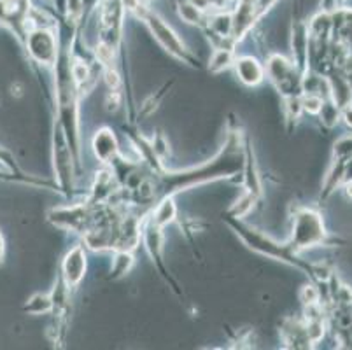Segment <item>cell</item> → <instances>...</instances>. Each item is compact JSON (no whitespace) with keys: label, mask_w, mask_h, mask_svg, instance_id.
<instances>
[{"label":"cell","mask_w":352,"mask_h":350,"mask_svg":"<svg viewBox=\"0 0 352 350\" xmlns=\"http://www.w3.org/2000/svg\"><path fill=\"white\" fill-rule=\"evenodd\" d=\"M344 120H345V123L351 124L352 127V105H349V107L344 111Z\"/></svg>","instance_id":"cell-11"},{"label":"cell","mask_w":352,"mask_h":350,"mask_svg":"<svg viewBox=\"0 0 352 350\" xmlns=\"http://www.w3.org/2000/svg\"><path fill=\"white\" fill-rule=\"evenodd\" d=\"M2 250H4V240H2V235H0V258H2Z\"/></svg>","instance_id":"cell-12"},{"label":"cell","mask_w":352,"mask_h":350,"mask_svg":"<svg viewBox=\"0 0 352 350\" xmlns=\"http://www.w3.org/2000/svg\"><path fill=\"white\" fill-rule=\"evenodd\" d=\"M95 151L100 156L102 160H109L116 151V146H114V137L113 133H109V131H100L97 135V139H95Z\"/></svg>","instance_id":"cell-6"},{"label":"cell","mask_w":352,"mask_h":350,"mask_svg":"<svg viewBox=\"0 0 352 350\" xmlns=\"http://www.w3.org/2000/svg\"><path fill=\"white\" fill-rule=\"evenodd\" d=\"M322 226L319 216L312 212H305L298 217V228H296V240L300 245H309L316 243L322 239Z\"/></svg>","instance_id":"cell-3"},{"label":"cell","mask_w":352,"mask_h":350,"mask_svg":"<svg viewBox=\"0 0 352 350\" xmlns=\"http://www.w3.org/2000/svg\"><path fill=\"white\" fill-rule=\"evenodd\" d=\"M181 16L186 19L188 23H197V21H200V9L191 2H186V4L181 6Z\"/></svg>","instance_id":"cell-8"},{"label":"cell","mask_w":352,"mask_h":350,"mask_svg":"<svg viewBox=\"0 0 352 350\" xmlns=\"http://www.w3.org/2000/svg\"><path fill=\"white\" fill-rule=\"evenodd\" d=\"M174 216H175L174 204H172L170 200L165 201V204H162L158 208H156L155 224L156 226H163V224H166L168 221L174 219Z\"/></svg>","instance_id":"cell-7"},{"label":"cell","mask_w":352,"mask_h":350,"mask_svg":"<svg viewBox=\"0 0 352 350\" xmlns=\"http://www.w3.org/2000/svg\"><path fill=\"white\" fill-rule=\"evenodd\" d=\"M82 0H69V12L72 16H78L81 12Z\"/></svg>","instance_id":"cell-10"},{"label":"cell","mask_w":352,"mask_h":350,"mask_svg":"<svg viewBox=\"0 0 352 350\" xmlns=\"http://www.w3.org/2000/svg\"><path fill=\"white\" fill-rule=\"evenodd\" d=\"M236 74L249 86L258 85L263 79V70H261V67H259V63L256 62L254 58H242V60H239L236 62Z\"/></svg>","instance_id":"cell-5"},{"label":"cell","mask_w":352,"mask_h":350,"mask_svg":"<svg viewBox=\"0 0 352 350\" xmlns=\"http://www.w3.org/2000/svg\"><path fill=\"white\" fill-rule=\"evenodd\" d=\"M142 19L146 21L147 25H149V27H151V30L155 32L156 39H158L160 43H162L166 50L172 51V53H175L177 56H181V58L184 56V53H186V51H184V46L181 44V41L177 39V35L170 30V27H166V25L163 23L158 16L151 14V12H142Z\"/></svg>","instance_id":"cell-2"},{"label":"cell","mask_w":352,"mask_h":350,"mask_svg":"<svg viewBox=\"0 0 352 350\" xmlns=\"http://www.w3.org/2000/svg\"><path fill=\"white\" fill-rule=\"evenodd\" d=\"M28 50L39 62L53 63L56 56V41L51 32L39 28L28 35Z\"/></svg>","instance_id":"cell-1"},{"label":"cell","mask_w":352,"mask_h":350,"mask_svg":"<svg viewBox=\"0 0 352 350\" xmlns=\"http://www.w3.org/2000/svg\"><path fill=\"white\" fill-rule=\"evenodd\" d=\"M86 268V258L85 250L81 247H76L67 254L65 263H63V275H65V281L69 285H76L85 275Z\"/></svg>","instance_id":"cell-4"},{"label":"cell","mask_w":352,"mask_h":350,"mask_svg":"<svg viewBox=\"0 0 352 350\" xmlns=\"http://www.w3.org/2000/svg\"><path fill=\"white\" fill-rule=\"evenodd\" d=\"M230 60H232V54L225 50H219L216 54H214V60H212V69L214 70H219V69H225L228 67Z\"/></svg>","instance_id":"cell-9"}]
</instances>
